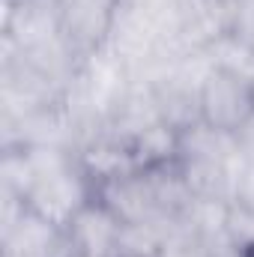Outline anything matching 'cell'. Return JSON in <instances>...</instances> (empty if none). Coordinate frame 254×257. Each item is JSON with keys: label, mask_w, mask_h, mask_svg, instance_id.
Segmentation results:
<instances>
[{"label": "cell", "mask_w": 254, "mask_h": 257, "mask_svg": "<svg viewBox=\"0 0 254 257\" xmlns=\"http://www.w3.org/2000/svg\"><path fill=\"white\" fill-rule=\"evenodd\" d=\"M177 165L197 200L209 203L236 200L245 159L233 135L209 128L206 123H194L180 135Z\"/></svg>", "instance_id": "1"}, {"label": "cell", "mask_w": 254, "mask_h": 257, "mask_svg": "<svg viewBox=\"0 0 254 257\" xmlns=\"http://www.w3.org/2000/svg\"><path fill=\"white\" fill-rule=\"evenodd\" d=\"M254 114V87L248 78L212 66L200 84V123L233 135Z\"/></svg>", "instance_id": "2"}, {"label": "cell", "mask_w": 254, "mask_h": 257, "mask_svg": "<svg viewBox=\"0 0 254 257\" xmlns=\"http://www.w3.org/2000/svg\"><path fill=\"white\" fill-rule=\"evenodd\" d=\"M54 3L60 18V33L78 60H87L108 45L117 12L123 6L120 0H54Z\"/></svg>", "instance_id": "3"}, {"label": "cell", "mask_w": 254, "mask_h": 257, "mask_svg": "<svg viewBox=\"0 0 254 257\" xmlns=\"http://www.w3.org/2000/svg\"><path fill=\"white\" fill-rule=\"evenodd\" d=\"M123 221L93 194L63 227L69 257H117Z\"/></svg>", "instance_id": "4"}, {"label": "cell", "mask_w": 254, "mask_h": 257, "mask_svg": "<svg viewBox=\"0 0 254 257\" xmlns=\"http://www.w3.org/2000/svg\"><path fill=\"white\" fill-rule=\"evenodd\" d=\"M96 197L123 221H156V218H168L159 209V200L153 194V183L147 177V171H129L114 180H105L96 186Z\"/></svg>", "instance_id": "5"}, {"label": "cell", "mask_w": 254, "mask_h": 257, "mask_svg": "<svg viewBox=\"0 0 254 257\" xmlns=\"http://www.w3.org/2000/svg\"><path fill=\"white\" fill-rule=\"evenodd\" d=\"M224 233L242 248V251H254V209L242 200H230L224 209Z\"/></svg>", "instance_id": "6"}, {"label": "cell", "mask_w": 254, "mask_h": 257, "mask_svg": "<svg viewBox=\"0 0 254 257\" xmlns=\"http://www.w3.org/2000/svg\"><path fill=\"white\" fill-rule=\"evenodd\" d=\"M233 138H236V147H239L242 159H245L248 165H254V114L233 132Z\"/></svg>", "instance_id": "7"}, {"label": "cell", "mask_w": 254, "mask_h": 257, "mask_svg": "<svg viewBox=\"0 0 254 257\" xmlns=\"http://www.w3.org/2000/svg\"><path fill=\"white\" fill-rule=\"evenodd\" d=\"M251 87H254V81H251Z\"/></svg>", "instance_id": "8"}]
</instances>
